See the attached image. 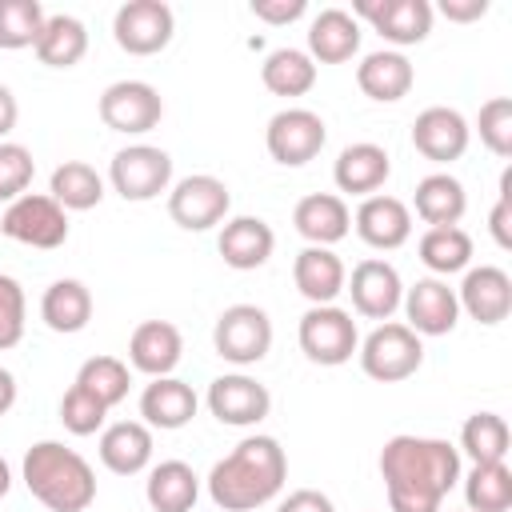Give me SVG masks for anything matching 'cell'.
Listing matches in <instances>:
<instances>
[{"label":"cell","mask_w":512,"mask_h":512,"mask_svg":"<svg viewBox=\"0 0 512 512\" xmlns=\"http://www.w3.org/2000/svg\"><path fill=\"white\" fill-rule=\"evenodd\" d=\"M380 476L392 512H440L460 480V452L440 436L400 432L380 448Z\"/></svg>","instance_id":"6da1fadb"},{"label":"cell","mask_w":512,"mask_h":512,"mask_svg":"<svg viewBox=\"0 0 512 512\" xmlns=\"http://www.w3.org/2000/svg\"><path fill=\"white\" fill-rule=\"evenodd\" d=\"M488 228H492V240L500 248H512V172L500 176V200L488 212Z\"/></svg>","instance_id":"ee69618b"},{"label":"cell","mask_w":512,"mask_h":512,"mask_svg":"<svg viewBox=\"0 0 512 512\" xmlns=\"http://www.w3.org/2000/svg\"><path fill=\"white\" fill-rule=\"evenodd\" d=\"M32 176H36L32 152L24 144H16V140H0V200L4 204L20 200L28 192V184H32Z\"/></svg>","instance_id":"b9f144b4"},{"label":"cell","mask_w":512,"mask_h":512,"mask_svg":"<svg viewBox=\"0 0 512 512\" xmlns=\"http://www.w3.org/2000/svg\"><path fill=\"white\" fill-rule=\"evenodd\" d=\"M232 208V192L220 176H208V172H196V176H184L168 188V216L184 228V232H208L216 228Z\"/></svg>","instance_id":"9c48e42d"},{"label":"cell","mask_w":512,"mask_h":512,"mask_svg":"<svg viewBox=\"0 0 512 512\" xmlns=\"http://www.w3.org/2000/svg\"><path fill=\"white\" fill-rule=\"evenodd\" d=\"M20 476L28 484V492L48 508V512H84L96 500V472L92 464L60 444V440H36L24 452Z\"/></svg>","instance_id":"3957f363"},{"label":"cell","mask_w":512,"mask_h":512,"mask_svg":"<svg viewBox=\"0 0 512 512\" xmlns=\"http://www.w3.org/2000/svg\"><path fill=\"white\" fill-rule=\"evenodd\" d=\"M88 52V28L84 20L68 16V12H56L44 20L40 36H36V60L48 64V68H72L80 64Z\"/></svg>","instance_id":"1f68e13d"},{"label":"cell","mask_w":512,"mask_h":512,"mask_svg":"<svg viewBox=\"0 0 512 512\" xmlns=\"http://www.w3.org/2000/svg\"><path fill=\"white\" fill-rule=\"evenodd\" d=\"M8 488H12V468H8V460L0 456V500L8 496Z\"/></svg>","instance_id":"f907efd6"},{"label":"cell","mask_w":512,"mask_h":512,"mask_svg":"<svg viewBox=\"0 0 512 512\" xmlns=\"http://www.w3.org/2000/svg\"><path fill=\"white\" fill-rule=\"evenodd\" d=\"M296 340H300V352H304L312 364H324V368L348 364L352 352L360 348V332H356L352 312H344V308H336V304H312V308L300 316Z\"/></svg>","instance_id":"5b68a950"},{"label":"cell","mask_w":512,"mask_h":512,"mask_svg":"<svg viewBox=\"0 0 512 512\" xmlns=\"http://www.w3.org/2000/svg\"><path fill=\"white\" fill-rule=\"evenodd\" d=\"M16 116H20V108H16V96H12V88L8 84H0V140L16 128Z\"/></svg>","instance_id":"c3c4849f"},{"label":"cell","mask_w":512,"mask_h":512,"mask_svg":"<svg viewBox=\"0 0 512 512\" xmlns=\"http://www.w3.org/2000/svg\"><path fill=\"white\" fill-rule=\"evenodd\" d=\"M412 204L428 228H448V224H460V216L468 208V192L452 172H432L416 184Z\"/></svg>","instance_id":"4dcf8cb0"},{"label":"cell","mask_w":512,"mask_h":512,"mask_svg":"<svg viewBox=\"0 0 512 512\" xmlns=\"http://www.w3.org/2000/svg\"><path fill=\"white\" fill-rule=\"evenodd\" d=\"M212 348L220 360L236 364V368H248V364H260L272 348V320L264 308L256 304H232L216 316V328H212Z\"/></svg>","instance_id":"8992f818"},{"label":"cell","mask_w":512,"mask_h":512,"mask_svg":"<svg viewBox=\"0 0 512 512\" xmlns=\"http://www.w3.org/2000/svg\"><path fill=\"white\" fill-rule=\"evenodd\" d=\"M468 140H472V128L468 120L448 108V104H432L424 108L416 120H412V148L432 160V164H452L468 152Z\"/></svg>","instance_id":"9a60e30c"},{"label":"cell","mask_w":512,"mask_h":512,"mask_svg":"<svg viewBox=\"0 0 512 512\" xmlns=\"http://www.w3.org/2000/svg\"><path fill=\"white\" fill-rule=\"evenodd\" d=\"M400 308L416 336H448L460 320L456 288H448V280H440V276H424L412 288H404Z\"/></svg>","instance_id":"2e32d148"},{"label":"cell","mask_w":512,"mask_h":512,"mask_svg":"<svg viewBox=\"0 0 512 512\" xmlns=\"http://www.w3.org/2000/svg\"><path fill=\"white\" fill-rule=\"evenodd\" d=\"M100 464L116 476H136L152 464V428L144 420H116L100 432Z\"/></svg>","instance_id":"4316f807"},{"label":"cell","mask_w":512,"mask_h":512,"mask_svg":"<svg viewBox=\"0 0 512 512\" xmlns=\"http://www.w3.org/2000/svg\"><path fill=\"white\" fill-rule=\"evenodd\" d=\"M292 224H296V232H300L308 244L332 248V244H340V240L348 236L352 212H348V204H344L336 192H308V196L292 208Z\"/></svg>","instance_id":"603a6c76"},{"label":"cell","mask_w":512,"mask_h":512,"mask_svg":"<svg viewBox=\"0 0 512 512\" xmlns=\"http://www.w3.org/2000/svg\"><path fill=\"white\" fill-rule=\"evenodd\" d=\"M352 228H356V236H360L368 248L392 252V248L408 244V236H412V212H408L404 200L376 192V196H364V200H360V208H356V216H352Z\"/></svg>","instance_id":"d6986e66"},{"label":"cell","mask_w":512,"mask_h":512,"mask_svg":"<svg viewBox=\"0 0 512 512\" xmlns=\"http://www.w3.org/2000/svg\"><path fill=\"white\" fill-rule=\"evenodd\" d=\"M292 280H296V292L308 300V304H336V296L344 292V260L332 252V248H300L296 252V264H292Z\"/></svg>","instance_id":"484cf974"},{"label":"cell","mask_w":512,"mask_h":512,"mask_svg":"<svg viewBox=\"0 0 512 512\" xmlns=\"http://www.w3.org/2000/svg\"><path fill=\"white\" fill-rule=\"evenodd\" d=\"M44 20L48 12L40 8V0H0V48H36Z\"/></svg>","instance_id":"f35d334b"},{"label":"cell","mask_w":512,"mask_h":512,"mask_svg":"<svg viewBox=\"0 0 512 512\" xmlns=\"http://www.w3.org/2000/svg\"><path fill=\"white\" fill-rule=\"evenodd\" d=\"M0 232L16 244L28 248H60L68 240V212L44 196V192H24L20 200H12L0 216Z\"/></svg>","instance_id":"ba28073f"},{"label":"cell","mask_w":512,"mask_h":512,"mask_svg":"<svg viewBox=\"0 0 512 512\" xmlns=\"http://www.w3.org/2000/svg\"><path fill=\"white\" fill-rule=\"evenodd\" d=\"M176 16L164 0H128L112 16V36L128 56H156L172 44Z\"/></svg>","instance_id":"8fae6325"},{"label":"cell","mask_w":512,"mask_h":512,"mask_svg":"<svg viewBox=\"0 0 512 512\" xmlns=\"http://www.w3.org/2000/svg\"><path fill=\"white\" fill-rule=\"evenodd\" d=\"M412 60L396 48H380V52H368L360 64H356V84L368 100L376 104H396L412 92Z\"/></svg>","instance_id":"44dd1931"},{"label":"cell","mask_w":512,"mask_h":512,"mask_svg":"<svg viewBox=\"0 0 512 512\" xmlns=\"http://www.w3.org/2000/svg\"><path fill=\"white\" fill-rule=\"evenodd\" d=\"M440 12L456 24H468V20H480L488 12V0H440Z\"/></svg>","instance_id":"7dc6e473"},{"label":"cell","mask_w":512,"mask_h":512,"mask_svg":"<svg viewBox=\"0 0 512 512\" xmlns=\"http://www.w3.org/2000/svg\"><path fill=\"white\" fill-rule=\"evenodd\" d=\"M216 248H220V256H224L228 268L252 272L260 264H268V256L276 248V232L260 216H232V220H224Z\"/></svg>","instance_id":"cb8c5ba5"},{"label":"cell","mask_w":512,"mask_h":512,"mask_svg":"<svg viewBox=\"0 0 512 512\" xmlns=\"http://www.w3.org/2000/svg\"><path fill=\"white\" fill-rule=\"evenodd\" d=\"M276 512H336V504L324 492H316V488H296V492H288L280 500Z\"/></svg>","instance_id":"bcb514c9"},{"label":"cell","mask_w":512,"mask_h":512,"mask_svg":"<svg viewBox=\"0 0 512 512\" xmlns=\"http://www.w3.org/2000/svg\"><path fill=\"white\" fill-rule=\"evenodd\" d=\"M392 176V156L372 144V140H356L348 144L336 164H332V180L340 192H352V196H376V188H384V180Z\"/></svg>","instance_id":"7402d4cb"},{"label":"cell","mask_w":512,"mask_h":512,"mask_svg":"<svg viewBox=\"0 0 512 512\" xmlns=\"http://www.w3.org/2000/svg\"><path fill=\"white\" fill-rule=\"evenodd\" d=\"M460 312H468L476 324H500L512 312V276L496 264L464 268L460 292H456Z\"/></svg>","instance_id":"ac0fdd59"},{"label":"cell","mask_w":512,"mask_h":512,"mask_svg":"<svg viewBox=\"0 0 512 512\" xmlns=\"http://www.w3.org/2000/svg\"><path fill=\"white\" fill-rule=\"evenodd\" d=\"M476 132H480V144H484L492 156L508 160V156H512V100H508V96L484 100L480 112H476Z\"/></svg>","instance_id":"ab89813d"},{"label":"cell","mask_w":512,"mask_h":512,"mask_svg":"<svg viewBox=\"0 0 512 512\" xmlns=\"http://www.w3.org/2000/svg\"><path fill=\"white\" fill-rule=\"evenodd\" d=\"M104 416H108V408H104L88 388H80V384H72V388L64 392V400H60V424H64L72 436H92V432H100V428H104Z\"/></svg>","instance_id":"60d3db41"},{"label":"cell","mask_w":512,"mask_h":512,"mask_svg":"<svg viewBox=\"0 0 512 512\" xmlns=\"http://www.w3.org/2000/svg\"><path fill=\"white\" fill-rule=\"evenodd\" d=\"M352 16L368 20L388 44H396V52L428 40V32H432V4L428 0H356Z\"/></svg>","instance_id":"4fadbf2b"},{"label":"cell","mask_w":512,"mask_h":512,"mask_svg":"<svg viewBox=\"0 0 512 512\" xmlns=\"http://www.w3.org/2000/svg\"><path fill=\"white\" fill-rule=\"evenodd\" d=\"M308 12V0H252V16L264 24H292Z\"/></svg>","instance_id":"f6af8a7d"},{"label":"cell","mask_w":512,"mask_h":512,"mask_svg":"<svg viewBox=\"0 0 512 512\" xmlns=\"http://www.w3.org/2000/svg\"><path fill=\"white\" fill-rule=\"evenodd\" d=\"M260 80L272 96H304L316 84V60L304 48H272L260 64Z\"/></svg>","instance_id":"d6a6232c"},{"label":"cell","mask_w":512,"mask_h":512,"mask_svg":"<svg viewBox=\"0 0 512 512\" xmlns=\"http://www.w3.org/2000/svg\"><path fill=\"white\" fill-rule=\"evenodd\" d=\"M76 384L88 388L104 408H116V404L128 396L132 376H128V364H124V360H116V356H92V360L80 364Z\"/></svg>","instance_id":"74e56055"},{"label":"cell","mask_w":512,"mask_h":512,"mask_svg":"<svg viewBox=\"0 0 512 512\" xmlns=\"http://www.w3.org/2000/svg\"><path fill=\"white\" fill-rule=\"evenodd\" d=\"M164 100L148 80H116L100 92V120L112 132L124 136H144L160 124Z\"/></svg>","instance_id":"7c38bea8"},{"label":"cell","mask_w":512,"mask_h":512,"mask_svg":"<svg viewBox=\"0 0 512 512\" xmlns=\"http://www.w3.org/2000/svg\"><path fill=\"white\" fill-rule=\"evenodd\" d=\"M288 480V456L276 436H244L208 472V496L224 512H252L280 496Z\"/></svg>","instance_id":"7a4b0ae2"},{"label":"cell","mask_w":512,"mask_h":512,"mask_svg":"<svg viewBox=\"0 0 512 512\" xmlns=\"http://www.w3.org/2000/svg\"><path fill=\"white\" fill-rule=\"evenodd\" d=\"M344 292H352V308L360 316L384 324L404 300V280L388 260H360L344 280Z\"/></svg>","instance_id":"e0dca14e"},{"label":"cell","mask_w":512,"mask_h":512,"mask_svg":"<svg viewBox=\"0 0 512 512\" xmlns=\"http://www.w3.org/2000/svg\"><path fill=\"white\" fill-rule=\"evenodd\" d=\"M48 196L64 208V212H88L104 200V180L92 164L84 160H64L56 172H52V184H48Z\"/></svg>","instance_id":"836d02e7"},{"label":"cell","mask_w":512,"mask_h":512,"mask_svg":"<svg viewBox=\"0 0 512 512\" xmlns=\"http://www.w3.org/2000/svg\"><path fill=\"white\" fill-rule=\"evenodd\" d=\"M108 180L120 200H132V204L156 200L160 192L172 188V156L152 144H128L112 156Z\"/></svg>","instance_id":"52a82bcc"},{"label":"cell","mask_w":512,"mask_h":512,"mask_svg":"<svg viewBox=\"0 0 512 512\" xmlns=\"http://www.w3.org/2000/svg\"><path fill=\"white\" fill-rule=\"evenodd\" d=\"M184 356V336L176 324L168 320H144L136 324L132 340H128V364L144 376H172V368Z\"/></svg>","instance_id":"ffe728a7"},{"label":"cell","mask_w":512,"mask_h":512,"mask_svg":"<svg viewBox=\"0 0 512 512\" xmlns=\"http://www.w3.org/2000/svg\"><path fill=\"white\" fill-rule=\"evenodd\" d=\"M508 444H512V432L504 424V416L496 412H472L460 428V448L472 464H496L508 456Z\"/></svg>","instance_id":"d590c367"},{"label":"cell","mask_w":512,"mask_h":512,"mask_svg":"<svg viewBox=\"0 0 512 512\" xmlns=\"http://www.w3.org/2000/svg\"><path fill=\"white\" fill-rule=\"evenodd\" d=\"M356 356H360L364 376H372V380H380V384H400V380H408V376L420 372V364H424V344H420V336H416L408 324L384 320V324H376V328L360 340Z\"/></svg>","instance_id":"277c9868"},{"label":"cell","mask_w":512,"mask_h":512,"mask_svg":"<svg viewBox=\"0 0 512 512\" xmlns=\"http://www.w3.org/2000/svg\"><path fill=\"white\" fill-rule=\"evenodd\" d=\"M464 500H468V512H508L512 508V468L504 460L472 464V472L464 476Z\"/></svg>","instance_id":"8d00e7d4"},{"label":"cell","mask_w":512,"mask_h":512,"mask_svg":"<svg viewBox=\"0 0 512 512\" xmlns=\"http://www.w3.org/2000/svg\"><path fill=\"white\" fill-rule=\"evenodd\" d=\"M360 20L344 8H324L308 24V56L320 64H344L360 52Z\"/></svg>","instance_id":"83f0119b"},{"label":"cell","mask_w":512,"mask_h":512,"mask_svg":"<svg viewBox=\"0 0 512 512\" xmlns=\"http://www.w3.org/2000/svg\"><path fill=\"white\" fill-rule=\"evenodd\" d=\"M16 404V376L8 368H0V416Z\"/></svg>","instance_id":"681fc988"},{"label":"cell","mask_w":512,"mask_h":512,"mask_svg":"<svg viewBox=\"0 0 512 512\" xmlns=\"http://www.w3.org/2000/svg\"><path fill=\"white\" fill-rule=\"evenodd\" d=\"M416 248H420V260L432 276H452V272H464L472 264V236L460 224L428 228Z\"/></svg>","instance_id":"e575fe53"},{"label":"cell","mask_w":512,"mask_h":512,"mask_svg":"<svg viewBox=\"0 0 512 512\" xmlns=\"http://www.w3.org/2000/svg\"><path fill=\"white\" fill-rule=\"evenodd\" d=\"M40 320L60 332V336H72V332H84L88 320H92V292L84 280H52L40 296Z\"/></svg>","instance_id":"f1b7e54d"},{"label":"cell","mask_w":512,"mask_h":512,"mask_svg":"<svg viewBox=\"0 0 512 512\" xmlns=\"http://www.w3.org/2000/svg\"><path fill=\"white\" fill-rule=\"evenodd\" d=\"M324 140H328V128H324L320 112H312V108H280L264 128L268 156L284 168H300V164L316 160Z\"/></svg>","instance_id":"30bf717a"},{"label":"cell","mask_w":512,"mask_h":512,"mask_svg":"<svg viewBox=\"0 0 512 512\" xmlns=\"http://www.w3.org/2000/svg\"><path fill=\"white\" fill-rule=\"evenodd\" d=\"M144 496L152 512H192L200 500V476L184 460H160L144 480Z\"/></svg>","instance_id":"f546056e"},{"label":"cell","mask_w":512,"mask_h":512,"mask_svg":"<svg viewBox=\"0 0 512 512\" xmlns=\"http://www.w3.org/2000/svg\"><path fill=\"white\" fill-rule=\"evenodd\" d=\"M208 412L228 428H252L272 412V396L244 372H224L208 384Z\"/></svg>","instance_id":"5bb4252c"},{"label":"cell","mask_w":512,"mask_h":512,"mask_svg":"<svg viewBox=\"0 0 512 512\" xmlns=\"http://www.w3.org/2000/svg\"><path fill=\"white\" fill-rule=\"evenodd\" d=\"M24 312H28V304H24L20 280L0 272V352L16 348L24 340Z\"/></svg>","instance_id":"7bdbcfd3"},{"label":"cell","mask_w":512,"mask_h":512,"mask_svg":"<svg viewBox=\"0 0 512 512\" xmlns=\"http://www.w3.org/2000/svg\"><path fill=\"white\" fill-rule=\"evenodd\" d=\"M196 404L200 400H196L192 384H184L176 376H156L140 392V416H144L148 428H160V432H176V428L192 424Z\"/></svg>","instance_id":"d4e9b609"}]
</instances>
